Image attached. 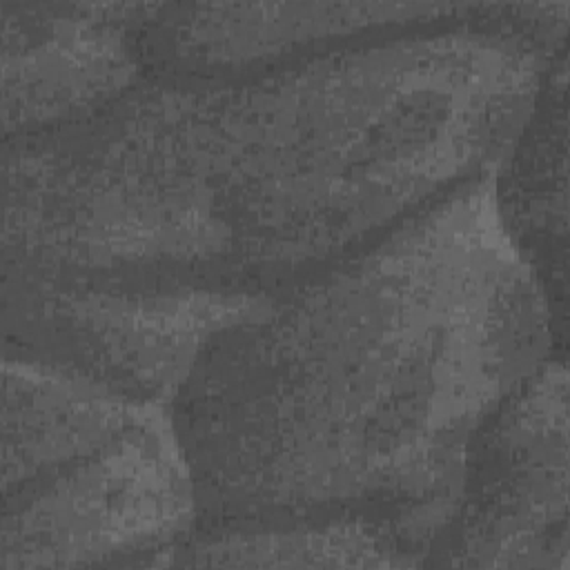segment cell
I'll return each mask as SVG.
<instances>
[{
    "instance_id": "7a4b0ae2",
    "label": "cell",
    "mask_w": 570,
    "mask_h": 570,
    "mask_svg": "<svg viewBox=\"0 0 570 570\" xmlns=\"http://www.w3.org/2000/svg\"><path fill=\"white\" fill-rule=\"evenodd\" d=\"M497 176L207 343L169 405L198 499L456 501L481 428L550 347L548 296Z\"/></svg>"
},
{
    "instance_id": "8992f818",
    "label": "cell",
    "mask_w": 570,
    "mask_h": 570,
    "mask_svg": "<svg viewBox=\"0 0 570 570\" xmlns=\"http://www.w3.org/2000/svg\"><path fill=\"white\" fill-rule=\"evenodd\" d=\"M151 7L4 2V129L36 134L122 96Z\"/></svg>"
},
{
    "instance_id": "ba28073f",
    "label": "cell",
    "mask_w": 570,
    "mask_h": 570,
    "mask_svg": "<svg viewBox=\"0 0 570 570\" xmlns=\"http://www.w3.org/2000/svg\"><path fill=\"white\" fill-rule=\"evenodd\" d=\"M508 200H499L510 229L554 247L566 245V56L546 71L534 107L517 136Z\"/></svg>"
},
{
    "instance_id": "9c48e42d",
    "label": "cell",
    "mask_w": 570,
    "mask_h": 570,
    "mask_svg": "<svg viewBox=\"0 0 570 570\" xmlns=\"http://www.w3.org/2000/svg\"><path fill=\"white\" fill-rule=\"evenodd\" d=\"M176 548V546H174ZM189 566H410L379 525L338 521L318 528L229 532L176 548Z\"/></svg>"
},
{
    "instance_id": "6da1fadb",
    "label": "cell",
    "mask_w": 570,
    "mask_h": 570,
    "mask_svg": "<svg viewBox=\"0 0 570 570\" xmlns=\"http://www.w3.org/2000/svg\"><path fill=\"white\" fill-rule=\"evenodd\" d=\"M543 71L523 33L461 27L118 96L18 138L4 243L47 274L171 287L323 263L499 167Z\"/></svg>"
},
{
    "instance_id": "277c9868",
    "label": "cell",
    "mask_w": 570,
    "mask_h": 570,
    "mask_svg": "<svg viewBox=\"0 0 570 570\" xmlns=\"http://www.w3.org/2000/svg\"><path fill=\"white\" fill-rule=\"evenodd\" d=\"M269 296L218 287L96 292L20 274L13 309L20 338H49L71 367L171 405L207 343L258 314Z\"/></svg>"
},
{
    "instance_id": "52a82bcc",
    "label": "cell",
    "mask_w": 570,
    "mask_h": 570,
    "mask_svg": "<svg viewBox=\"0 0 570 570\" xmlns=\"http://www.w3.org/2000/svg\"><path fill=\"white\" fill-rule=\"evenodd\" d=\"M465 7V4H463ZM454 4H154L138 36H154L191 65H245L316 38L452 16Z\"/></svg>"
},
{
    "instance_id": "3957f363",
    "label": "cell",
    "mask_w": 570,
    "mask_h": 570,
    "mask_svg": "<svg viewBox=\"0 0 570 570\" xmlns=\"http://www.w3.org/2000/svg\"><path fill=\"white\" fill-rule=\"evenodd\" d=\"M2 568L156 552L196 517L165 405L78 367L4 361Z\"/></svg>"
},
{
    "instance_id": "5b68a950",
    "label": "cell",
    "mask_w": 570,
    "mask_h": 570,
    "mask_svg": "<svg viewBox=\"0 0 570 570\" xmlns=\"http://www.w3.org/2000/svg\"><path fill=\"white\" fill-rule=\"evenodd\" d=\"M461 559L568 566V374L546 361L488 419L461 481Z\"/></svg>"
}]
</instances>
